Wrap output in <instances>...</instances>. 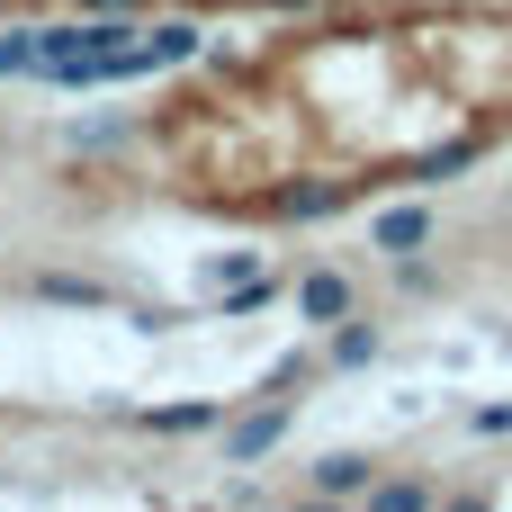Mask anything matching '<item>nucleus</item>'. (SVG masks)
Segmentation results:
<instances>
[{"mask_svg":"<svg viewBox=\"0 0 512 512\" xmlns=\"http://www.w3.org/2000/svg\"><path fill=\"white\" fill-rule=\"evenodd\" d=\"M468 423H477V441H504V432H512V405H477Z\"/></svg>","mask_w":512,"mask_h":512,"instance_id":"obj_13","label":"nucleus"},{"mask_svg":"<svg viewBox=\"0 0 512 512\" xmlns=\"http://www.w3.org/2000/svg\"><path fill=\"white\" fill-rule=\"evenodd\" d=\"M351 198V180H306V189H279V216H333Z\"/></svg>","mask_w":512,"mask_h":512,"instance_id":"obj_8","label":"nucleus"},{"mask_svg":"<svg viewBox=\"0 0 512 512\" xmlns=\"http://www.w3.org/2000/svg\"><path fill=\"white\" fill-rule=\"evenodd\" d=\"M0 81H45V36L36 27H9L0 36Z\"/></svg>","mask_w":512,"mask_h":512,"instance_id":"obj_7","label":"nucleus"},{"mask_svg":"<svg viewBox=\"0 0 512 512\" xmlns=\"http://www.w3.org/2000/svg\"><path fill=\"white\" fill-rule=\"evenodd\" d=\"M153 432H216L225 423V405H162V414H144Z\"/></svg>","mask_w":512,"mask_h":512,"instance_id":"obj_11","label":"nucleus"},{"mask_svg":"<svg viewBox=\"0 0 512 512\" xmlns=\"http://www.w3.org/2000/svg\"><path fill=\"white\" fill-rule=\"evenodd\" d=\"M369 234H378V252L414 261V252L432 243V207H423V198H405V207H378V225H369Z\"/></svg>","mask_w":512,"mask_h":512,"instance_id":"obj_3","label":"nucleus"},{"mask_svg":"<svg viewBox=\"0 0 512 512\" xmlns=\"http://www.w3.org/2000/svg\"><path fill=\"white\" fill-rule=\"evenodd\" d=\"M369 512H432L441 495L423 486V477H369V495H360Z\"/></svg>","mask_w":512,"mask_h":512,"instance_id":"obj_6","label":"nucleus"},{"mask_svg":"<svg viewBox=\"0 0 512 512\" xmlns=\"http://www.w3.org/2000/svg\"><path fill=\"white\" fill-rule=\"evenodd\" d=\"M297 315H306V324H342V315H351V279H342V270H306V279H297Z\"/></svg>","mask_w":512,"mask_h":512,"instance_id":"obj_5","label":"nucleus"},{"mask_svg":"<svg viewBox=\"0 0 512 512\" xmlns=\"http://www.w3.org/2000/svg\"><path fill=\"white\" fill-rule=\"evenodd\" d=\"M198 27L189 18H162V27H144V45H135V72H171V63H198Z\"/></svg>","mask_w":512,"mask_h":512,"instance_id":"obj_2","label":"nucleus"},{"mask_svg":"<svg viewBox=\"0 0 512 512\" xmlns=\"http://www.w3.org/2000/svg\"><path fill=\"white\" fill-rule=\"evenodd\" d=\"M369 360H378V333L342 315V333H333V369H369Z\"/></svg>","mask_w":512,"mask_h":512,"instance_id":"obj_10","label":"nucleus"},{"mask_svg":"<svg viewBox=\"0 0 512 512\" xmlns=\"http://www.w3.org/2000/svg\"><path fill=\"white\" fill-rule=\"evenodd\" d=\"M36 297H54V306H99L90 279H36Z\"/></svg>","mask_w":512,"mask_h":512,"instance_id":"obj_12","label":"nucleus"},{"mask_svg":"<svg viewBox=\"0 0 512 512\" xmlns=\"http://www.w3.org/2000/svg\"><path fill=\"white\" fill-rule=\"evenodd\" d=\"M279 441H288V405H261V414H234V423H225V459H234V468L270 459Z\"/></svg>","mask_w":512,"mask_h":512,"instance_id":"obj_1","label":"nucleus"},{"mask_svg":"<svg viewBox=\"0 0 512 512\" xmlns=\"http://www.w3.org/2000/svg\"><path fill=\"white\" fill-rule=\"evenodd\" d=\"M477 162V135H459V144H432V153H414V180H450V171H468Z\"/></svg>","mask_w":512,"mask_h":512,"instance_id":"obj_9","label":"nucleus"},{"mask_svg":"<svg viewBox=\"0 0 512 512\" xmlns=\"http://www.w3.org/2000/svg\"><path fill=\"white\" fill-rule=\"evenodd\" d=\"M369 477H378V468H369L360 450H333V459H315V468H306V486H315V495H333V504H360V495H369Z\"/></svg>","mask_w":512,"mask_h":512,"instance_id":"obj_4","label":"nucleus"},{"mask_svg":"<svg viewBox=\"0 0 512 512\" xmlns=\"http://www.w3.org/2000/svg\"><path fill=\"white\" fill-rule=\"evenodd\" d=\"M81 9H99V18H126V9H135V0H81Z\"/></svg>","mask_w":512,"mask_h":512,"instance_id":"obj_14","label":"nucleus"}]
</instances>
